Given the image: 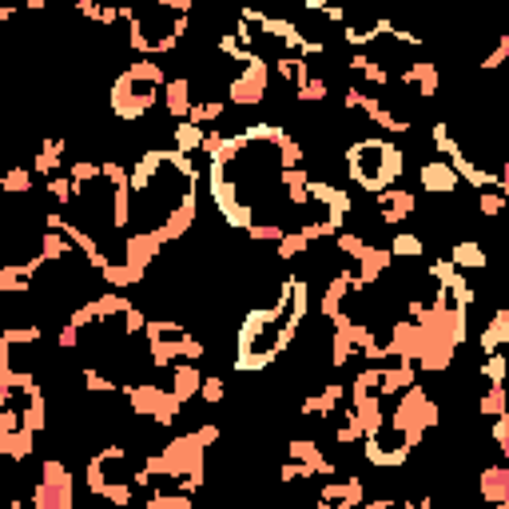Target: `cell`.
<instances>
[{
    "instance_id": "ba28073f",
    "label": "cell",
    "mask_w": 509,
    "mask_h": 509,
    "mask_svg": "<svg viewBox=\"0 0 509 509\" xmlns=\"http://www.w3.org/2000/svg\"><path fill=\"white\" fill-rule=\"evenodd\" d=\"M418 188L426 195H438V199H450V195L462 188V176L446 164V159H426V164L418 168Z\"/></svg>"
},
{
    "instance_id": "52a82bcc",
    "label": "cell",
    "mask_w": 509,
    "mask_h": 509,
    "mask_svg": "<svg viewBox=\"0 0 509 509\" xmlns=\"http://www.w3.org/2000/svg\"><path fill=\"white\" fill-rule=\"evenodd\" d=\"M227 100L239 104V107H251V104H263L267 92H270V64L263 56H255L251 64H239L227 80Z\"/></svg>"
},
{
    "instance_id": "d6986e66",
    "label": "cell",
    "mask_w": 509,
    "mask_h": 509,
    "mask_svg": "<svg viewBox=\"0 0 509 509\" xmlns=\"http://www.w3.org/2000/svg\"><path fill=\"white\" fill-rule=\"evenodd\" d=\"M478 346L485 354H497V351H505V346H509V307L494 310V319L485 322V331L478 334Z\"/></svg>"
},
{
    "instance_id": "7402d4cb",
    "label": "cell",
    "mask_w": 509,
    "mask_h": 509,
    "mask_svg": "<svg viewBox=\"0 0 509 509\" xmlns=\"http://www.w3.org/2000/svg\"><path fill=\"white\" fill-rule=\"evenodd\" d=\"M64 139H45V148H40V156L32 159V171L36 176H45V179H52V176H60V168H64Z\"/></svg>"
},
{
    "instance_id": "f546056e",
    "label": "cell",
    "mask_w": 509,
    "mask_h": 509,
    "mask_svg": "<svg viewBox=\"0 0 509 509\" xmlns=\"http://www.w3.org/2000/svg\"><path fill=\"white\" fill-rule=\"evenodd\" d=\"M40 339H45V331L32 322V327H5V334H0V342L5 346H36Z\"/></svg>"
},
{
    "instance_id": "4fadbf2b",
    "label": "cell",
    "mask_w": 509,
    "mask_h": 509,
    "mask_svg": "<svg viewBox=\"0 0 509 509\" xmlns=\"http://www.w3.org/2000/svg\"><path fill=\"white\" fill-rule=\"evenodd\" d=\"M398 80H402V88H414L418 100H434L442 76H438V68L430 60H414V64H406Z\"/></svg>"
},
{
    "instance_id": "9a60e30c",
    "label": "cell",
    "mask_w": 509,
    "mask_h": 509,
    "mask_svg": "<svg viewBox=\"0 0 509 509\" xmlns=\"http://www.w3.org/2000/svg\"><path fill=\"white\" fill-rule=\"evenodd\" d=\"M195 104H199V100H195V88H191L188 76H176V80H168V88H164V107H168L171 120L183 124V120L191 116Z\"/></svg>"
},
{
    "instance_id": "d6a6232c",
    "label": "cell",
    "mask_w": 509,
    "mask_h": 509,
    "mask_svg": "<svg viewBox=\"0 0 509 509\" xmlns=\"http://www.w3.org/2000/svg\"><path fill=\"white\" fill-rule=\"evenodd\" d=\"M223 394H227V382L223 378H203V390H199V402H208V406H219L223 402Z\"/></svg>"
},
{
    "instance_id": "836d02e7",
    "label": "cell",
    "mask_w": 509,
    "mask_h": 509,
    "mask_svg": "<svg viewBox=\"0 0 509 509\" xmlns=\"http://www.w3.org/2000/svg\"><path fill=\"white\" fill-rule=\"evenodd\" d=\"M490 438H494V446H497V450H502L505 458H509V410H505L502 418H494V426H490Z\"/></svg>"
},
{
    "instance_id": "5bb4252c",
    "label": "cell",
    "mask_w": 509,
    "mask_h": 509,
    "mask_svg": "<svg viewBox=\"0 0 509 509\" xmlns=\"http://www.w3.org/2000/svg\"><path fill=\"white\" fill-rule=\"evenodd\" d=\"M342 398H346V386L342 382H327L322 390H315V394H307L299 402V410L307 418H331V414H339V406H342Z\"/></svg>"
},
{
    "instance_id": "603a6c76",
    "label": "cell",
    "mask_w": 509,
    "mask_h": 509,
    "mask_svg": "<svg viewBox=\"0 0 509 509\" xmlns=\"http://www.w3.org/2000/svg\"><path fill=\"white\" fill-rule=\"evenodd\" d=\"M478 378H485L490 386H505L509 382V354L505 351L485 354V362L478 366Z\"/></svg>"
},
{
    "instance_id": "7a4b0ae2",
    "label": "cell",
    "mask_w": 509,
    "mask_h": 509,
    "mask_svg": "<svg viewBox=\"0 0 509 509\" xmlns=\"http://www.w3.org/2000/svg\"><path fill=\"white\" fill-rule=\"evenodd\" d=\"M191 28V5L188 0H159V5H136L127 20V45L139 52V60L171 56Z\"/></svg>"
},
{
    "instance_id": "e575fe53",
    "label": "cell",
    "mask_w": 509,
    "mask_h": 509,
    "mask_svg": "<svg viewBox=\"0 0 509 509\" xmlns=\"http://www.w3.org/2000/svg\"><path fill=\"white\" fill-rule=\"evenodd\" d=\"M497 191H502L505 199H509V159H505L502 168H497Z\"/></svg>"
},
{
    "instance_id": "cb8c5ba5",
    "label": "cell",
    "mask_w": 509,
    "mask_h": 509,
    "mask_svg": "<svg viewBox=\"0 0 509 509\" xmlns=\"http://www.w3.org/2000/svg\"><path fill=\"white\" fill-rule=\"evenodd\" d=\"M390 255L394 259H418V255H426V239L414 231H398L394 239H390Z\"/></svg>"
},
{
    "instance_id": "d4e9b609",
    "label": "cell",
    "mask_w": 509,
    "mask_h": 509,
    "mask_svg": "<svg viewBox=\"0 0 509 509\" xmlns=\"http://www.w3.org/2000/svg\"><path fill=\"white\" fill-rule=\"evenodd\" d=\"M505 410H509V386H490L478 398V414H485V418H502Z\"/></svg>"
},
{
    "instance_id": "8fae6325",
    "label": "cell",
    "mask_w": 509,
    "mask_h": 509,
    "mask_svg": "<svg viewBox=\"0 0 509 509\" xmlns=\"http://www.w3.org/2000/svg\"><path fill=\"white\" fill-rule=\"evenodd\" d=\"M382 32H386L382 16H359V13H346V8H342V40H346V45L366 48V45H374Z\"/></svg>"
},
{
    "instance_id": "30bf717a",
    "label": "cell",
    "mask_w": 509,
    "mask_h": 509,
    "mask_svg": "<svg viewBox=\"0 0 509 509\" xmlns=\"http://www.w3.org/2000/svg\"><path fill=\"white\" fill-rule=\"evenodd\" d=\"M319 497L322 502H331L334 509H362L366 505V485L362 478H331V482H322L319 485Z\"/></svg>"
},
{
    "instance_id": "8d00e7d4",
    "label": "cell",
    "mask_w": 509,
    "mask_h": 509,
    "mask_svg": "<svg viewBox=\"0 0 509 509\" xmlns=\"http://www.w3.org/2000/svg\"><path fill=\"white\" fill-rule=\"evenodd\" d=\"M8 509H28V505H25V502H13V505H8Z\"/></svg>"
},
{
    "instance_id": "ffe728a7",
    "label": "cell",
    "mask_w": 509,
    "mask_h": 509,
    "mask_svg": "<svg viewBox=\"0 0 509 509\" xmlns=\"http://www.w3.org/2000/svg\"><path fill=\"white\" fill-rule=\"evenodd\" d=\"M450 263L458 270H485L490 267V251L478 239H458L450 247Z\"/></svg>"
},
{
    "instance_id": "1f68e13d",
    "label": "cell",
    "mask_w": 509,
    "mask_h": 509,
    "mask_svg": "<svg viewBox=\"0 0 509 509\" xmlns=\"http://www.w3.org/2000/svg\"><path fill=\"white\" fill-rule=\"evenodd\" d=\"M247 235H251L255 243H275L279 247V243H283V235H287V227H279V223H255Z\"/></svg>"
},
{
    "instance_id": "3957f363",
    "label": "cell",
    "mask_w": 509,
    "mask_h": 509,
    "mask_svg": "<svg viewBox=\"0 0 509 509\" xmlns=\"http://www.w3.org/2000/svg\"><path fill=\"white\" fill-rule=\"evenodd\" d=\"M164 88H168L164 64H156V60H132L120 76H116L112 96H107V107H112V116L120 124H139L151 112V107L159 104Z\"/></svg>"
},
{
    "instance_id": "d590c367",
    "label": "cell",
    "mask_w": 509,
    "mask_h": 509,
    "mask_svg": "<svg viewBox=\"0 0 509 509\" xmlns=\"http://www.w3.org/2000/svg\"><path fill=\"white\" fill-rule=\"evenodd\" d=\"M302 509H334L331 502H322V497H319V502H310V505H302Z\"/></svg>"
},
{
    "instance_id": "484cf974",
    "label": "cell",
    "mask_w": 509,
    "mask_h": 509,
    "mask_svg": "<svg viewBox=\"0 0 509 509\" xmlns=\"http://www.w3.org/2000/svg\"><path fill=\"white\" fill-rule=\"evenodd\" d=\"M307 251H310V239L299 231V227H295V231H287V235H283V243L275 247V255L283 259V263H295V259H302Z\"/></svg>"
},
{
    "instance_id": "7c38bea8",
    "label": "cell",
    "mask_w": 509,
    "mask_h": 509,
    "mask_svg": "<svg viewBox=\"0 0 509 509\" xmlns=\"http://www.w3.org/2000/svg\"><path fill=\"white\" fill-rule=\"evenodd\" d=\"M287 458L290 462H299V465H307L315 478H334L339 473V465H334L327 453H322V446H315V442H307V438H295L287 446Z\"/></svg>"
},
{
    "instance_id": "83f0119b",
    "label": "cell",
    "mask_w": 509,
    "mask_h": 509,
    "mask_svg": "<svg viewBox=\"0 0 509 509\" xmlns=\"http://www.w3.org/2000/svg\"><path fill=\"white\" fill-rule=\"evenodd\" d=\"M223 112H227V104H223V100H199V104L191 107L188 120H191V124H199V127H211V124H219V120H223Z\"/></svg>"
},
{
    "instance_id": "6da1fadb",
    "label": "cell",
    "mask_w": 509,
    "mask_h": 509,
    "mask_svg": "<svg viewBox=\"0 0 509 509\" xmlns=\"http://www.w3.org/2000/svg\"><path fill=\"white\" fill-rule=\"evenodd\" d=\"M310 310V287L302 275H290L279 283V295L270 307H259L243 319L239 339H235V371L239 374H259L290 346L299 334L302 319Z\"/></svg>"
},
{
    "instance_id": "44dd1931",
    "label": "cell",
    "mask_w": 509,
    "mask_h": 509,
    "mask_svg": "<svg viewBox=\"0 0 509 509\" xmlns=\"http://www.w3.org/2000/svg\"><path fill=\"white\" fill-rule=\"evenodd\" d=\"M339 414H342V422H339V430H334V442H339V446H359V442H366L371 430H366L359 410H339Z\"/></svg>"
},
{
    "instance_id": "4316f807",
    "label": "cell",
    "mask_w": 509,
    "mask_h": 509,
    "mask_svg": "<svg viewBox=\"0 0 509 509\" xmlns=\"http://www.w3.org/2000/svg\"><path fill=\"white\" fill-rule=\"evenodd\" d=\"M148 509H195V502L191 494H179V490H151Z\"/></svg>"
},
{
    "instance_id": "5b68a950",
    "label": "cell",
    "mask_w": 509,
    "mask_h": 509,
    "mask_svg": "<svg viewBox=\"0 0 509 509\" xmlns=\"http://www.w3.org/2000/svg\"><path fill=\"white\" fill-rule=\"evenodd\" d=\"M148 362L156 366V371H176L179 362H199L203 354V339H195V334L183 327L176 319H151L148 322Z\"/></svg>"
},
{
    "instance_id": "8992f818",
    "label": "cell",
    "mask_w": 509,
    "mask_h": 509,
    "mask_svg": "<svg viewBox=\"0 0 509 509\" xmlns=\"http://www.w3.org/2000/svg\"><path fill=\"white\" fill-rule=\"evenodd\" d=\"M76 494H72V473L60 458H45L40 462V482L32 485V509H72Z\"/></svg>"
},
{
    "instance_id": "e0dca14e",
    "label": "cell",
    "mask_w": 509,
    "mask_h": 509,
    "mask_svg": "<svg viewBox=\"0 0 509 509\" xmlns=\"http://www.w3.org/2000/svg\"><path fill=\"white\" fill-rule=\"evenodd\" d=\"M203 378H208V374H203L195 362H179L176 371H171V382H168V390L179 398L183 406H188L191 398H199V390H203Z\"/></svg>"
},
{
    "instance_id": "277c9868",
    "label": "cell",
    "mask_w": 509,
    "mask_h": 509,
    "mask_svg": "<svg viewBox=\"0 0 509 509\" xmlns=\"http://www.w3.org/2000/svg\"><path fill=\"white\" fill-rule=\"evenodd\" d=\"M346 171L362 191L382 195L402 179V148L390 139H354L346 148Z\"/></svg>"
},
{
    "instance_id": "4dcf8cb0",
    "label": "cell",
    "mask_w": 509,
    "mask_h": 509,
    "mask_svg": "<svg viewBox=\"0 0 509 509\" xmlns=\"http://www.w3.org/2000/svg\"><path fill=\"white\" fill-rule=\"evenodd\" d=\"M32 176H36V171L32 168H13L5 176V183H0V188H5L8 195H20V191H32Z\"/></svg>"
},
{
    "instance_id": "2e32d148",
    "label": "cell",
    "mask_w": 509,
    "mask_h": 509,
    "mask_svg": "<svg viewBox=\"0 0 509 509\" xmlns=\"http://www.w3.org/2000/svg\"><path fill=\"white\" fill-rule=\"evenodd\" d=\"M478 497L485 505H509V465H485L478 473Z\"/></svg>"
},
{
    "instance_id": "9c48e42d",
    "label": "cell",
    "mask_w": 509,
    "mask_h": 509,
    "mask_svg": "<svg viewBox=\"0 0 509 509\" xmlns=\"http://www.w3.org/2000/svg\"><path fill=\"white\" fill-rule=\"evenodd\" d=\"M374 208H378V223H382V227H398V223H406L410 215L418 211V195L402 191V188H390L382 195H374Z\"/></svg>"
},
{
    "instance_id": "f1b7e54d",
    "label": "cell",
    "mask_w": 509,
    "mask_h": 509,
    "mask_svg": "<svg viewBox=\"0 0 509 509\" xmlns=\"http://www.w3.org/2000/svg\"><path fill=\"white\" fill-rule=\"evenodd\" d=\"M478 211L485 215V219H502V215L509 211V199L497 188H490V191H478Z\"/></svg>"
},
{
    "instance_id": "ac0fdd59",
    "label": "cell",
    "mask_w": 509,
    "mask_h": 509,
    "mask_svg": "<svg viewBox=\"0 0 509 509\" xmlns=\"http://www.w3.org/2000/svg\"><path fill=\"white\" fill-rule=\"evenodd\" d=\"M208 127H199V124H191V120H183V124H176L171 127V144H176V151L179 156H199V151H208Z\"/></svg>"
}]
</instances>
